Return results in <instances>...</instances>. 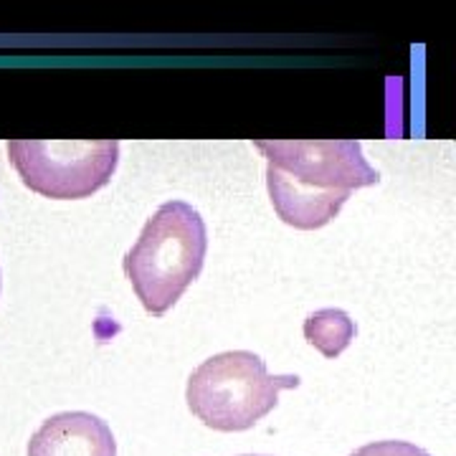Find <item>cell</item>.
<instances>
[{
	"instance_id": "6da1fadb",
	"label": "cell",
	"mask_w": 456,
	"mask_h": 456,
	"mask_svg": "<svg viewBox=\"0 0 456 456\" xmlns=\"http://www.w3.org/2000/svg\"><path fill=\"white\" fill-rule=\"evenodd\" d=\"M266 158V188L287 226L314 231L327 226L358 188L380 175L362 158L358 140H259Z\"/></svg>"
},
{
	"instance_id": "7a4b0ae2",
	"label": "cell",
	"mask_w": 456,
	"mask_h": 456,
	"mask_svg": "<svg viewBox=\"0 0 456 456\" xmlns=\"http://www.w3.org/2000/svg\"><path fill=\"white\" fill-rule=\"evenodd\" d=\"M208 231L200 213L185 200H167L147 221L125 254V274L150 314L160 317L200 277Z\"/></svg>"
},
{
	"instance_id": "3957f363",
	"label": "cell",
	"mask_w": 456,
	"mask_h": 456,
	"mask_svg": "<svg viewBox=\"0 0 456 456\" xmlns=\"http://www.w3.org/2000/svg\"><path fill=\"white\" fill-rule=\"evenodd\" d=\"M299 386V375H272L248 350H228L203 360L188 378L191 413L213 431H246L272 413L279 393Z\"/></svg>"
},
{
	"instance_id": "277c9868",
	"label": "cell",
	"mask_w": 456,
	"mask_h": 456,
	"mask_svg": "<svg viewBox=\"0 0 456 456\" xmlns=\"http://www.w3.org/2000/svg\"><path fill=\"white\" fill-rule=\"evenodd\" d=\"M8 158L26 188L56 200L89 198L112 180L119 163V142H64L13 140Z\"/></svg>"
},
{
	"instance_id": "5b68a950",
	"label": "cell",
	"mask_w": 456,
	"mask_h": 456,
	"mask_svg": "<svg viewBox=\"0 0 456 456\" xmlns=\"http://www.w3.org/2000/svg\"><path fill=\"white\" fill-rule=\"evenodd\" d=\"M28 456H117V441L107 421L94 413L64 411L33 434Z\"/></svg>"
},
{
	"instance_id": "8992f818",
	"label": "cell",
	"mask_w": 456,
	"mask_h": 456,
	"mask_svg": "<svg viewBox=\"0 0 456 456\" xmlns=\"http://www.w3.org/2000/svg\"><path fill=\"white\" fill-rule=\"evenodd\" d=\"M355 338V322L350 314L335 307L312 312L305 320V340L325 358L335 360Z\"/></svg>"
},
{
	"instance_id": "52a82bcc",
	"label": "cell",
	"mask_w": 456,
	"mask_h": 456,
	"mask_svg": "<svg viewBox=\"0 0 456 456\" xmlns=\"http://www.w3.org/2000/svg\"><path fill=\"white\" fill-rule=\"evenodd\" d=\"M350 456H431L416 444L408 441H373L368 446H360Z\"/></svg>"
},
{
	"instance_id": "ba28073f",
	"label": "cell",
	"mask_w": 456,
	"mask_h": 456,
	"mask_svg": "<svg viewBox=\"0 0 456 456\" xmlns=\"http://www.w3.org/2000/svg\"><path fill=\"white\" fill-rule=\"evenodd\" d=\"M251 456H256V454H251Z\"/></svg>"
}]
</instances>
